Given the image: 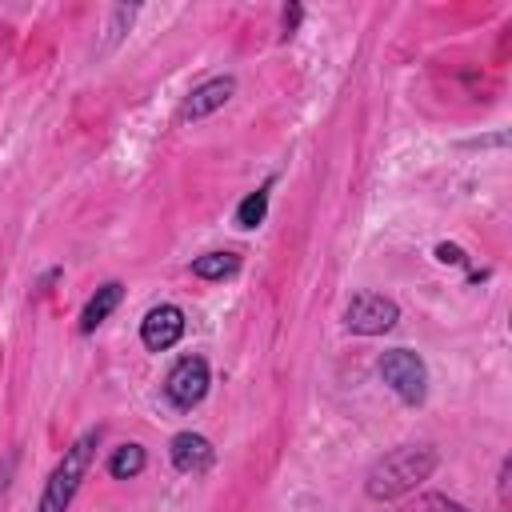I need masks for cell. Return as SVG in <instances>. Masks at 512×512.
Masks as SVG:
<instances>
[{"mask_svg": "<svg viewBox=\"0 0 512 512\" xmlns=\"http://www.w3.org/2000/svg\"><path fill=\"white\" fill-rule=\"evenodd\" d=\"M272 184H276V176H268L260 188H252L240 204H236V228H244V232H252V228H260L264 224V216H268V192H272Z\"/></svg>", "mask_w": 512, "mask_h": 512, "instance_id": "30bf717a", "label": "cell"}, {"mask_svg": "<svg viewBox=\"0 0 512 512\" xmlns=\"http://www.w3.org/2000/svg\"><path fill=\"white\" fill-rule=\"evenodd\" d=\"M160 388H164V400L176 412H192L208 396V388H212V368H208V360L200 352H188V356H180L168 368V376H164Z\"/></svg>", "mask_w": 512, "mask_h": 512, "instance_id": "277c9868", "label": "cell"}, {"mask_svg": "<svg viewBox=\"0 0 512 512\" xmlns=\"http://www.w3.org/2000/svg\"><path fill=\"white\" fill-rule=\"evenodd\" d=\"M60 280V268H48L40 280H36V292H48V284H56Z\"/></svg>", "mask_w": 512, "mask_h": 512, "instance_id": "ac0fdd59", "label": "cell"}, {"mask_svg": "<svg viewBox=\"0 0 512 512\" xmlns=\"http://www.w3.org/2000/svg\"><path fill=\"white\" fill-rule=\"evenodd\" d=\"M120 300H124V284H120V280H104V284L84 300V308H80V316H76V332H80V336H92V332L120 308Z\"/></svg>", "mask_w": 512, "mask_h": 512, "instance_id": "9c48e42d", "label": "cell"}, {"mask_svg": "<svg viewBox=\"0 0 512 512\" xmlns=\"http://www.w3.org/2000/svg\"><path fill=\"white\" fill-rule=\"evenodd\" d=\"M136 4H116V8H108V24H104V40H100V56H108L124 36H128V28H132V20H136Z\"/></svg>", "mask_w": 512, "mask_h": 512, "instance_id": "4fadbf2b", "label": "cell"}, {"mask_svg": "<svg viewBox=\"0 0 512 512\" xmlns=\"http://www.w3.org/2000/svg\"><path fill=\"white\" fill-rule=\"evenodd\" d=\"M436 260H440V264H468V252H464L460 244H448V240H444V244H436Z\"/></svg>", "mask_w": 512, "mask_h": 512, "instance_id": "e0dca14e", "label": "cell"}, {"mask_svg": "<svg viewBox=\"0 0 512 512\" xmlns=\"http://www.w3.org/2000/svg\"><path fill=\"white\" fill-rule=\"evenodd\" d=\"M376 372L380 380L408 404V408H420L428 400V364L420 352L412 348H388L380 360H376Z\"/></svg>", "mask_w": 512, "mask_h": 512, "instance_id": "3957f363", "label": "cell"}, {"mask_svg": "<svg viewBox=\"0 0 512 512\" xmlns=\"http://www.w3.org/2000/svg\"><path fill=\"white\" fill-rule=\"evenodd\" d=\"M168 460H172V468H176V472H184V476H200V472H208V468H212L216 448H212V440H208V436H200V432L184 428V432H176V436L168 440Z\"/></svg>", "mask_w": 512, "mask_h": 512, "instance_id": "ba28073f", "label": "cell"}, {"mask_svg": "<svg viewBox=\"0 0 512 512\" xmlns=\"http://www.w3.org/2000/svg\"><path fill=\"white\" fill-rule=\"evenodd\" d=\"M436 468H440V452H436L432 444H400V448L384 452V456L368 468V476H364V496H368V500H380V504L400 500V496L416 492V484L428 480Z\"/></svg>", "mask_w": 512, "mask_h": 512, "instance_id": "6da1fadb", "label": "cell"}, {"mask_svg": "<svg viewBox=\"0 0 512 512\" xmlns=\"http://www.w3.org/2000/svg\"><path fill=\"white\" fill-rule=\"evenodd\" d=\"M188 268L196 280H228L240 272V256L236 252H204V256H192Z\"/></svg>", "mask_w": 512, "mask_h": 512, "instance_id": "8fae6325", "label": "cell"}, {"mask_svg": "<svg viewBox=\"0 0 512 512\" xmlns=\"http://www.w3.org/2000/svg\"><path fill=\"white\" fill-rule=\"evenodd\" d=\"M508 492H512V456H504V460H500V472H496V496H500V508H504V512L512 508Z\"/></svg>", "mask_w": 512, "mask_h": 512, "instance_id": "9a60e30c", "label": "cell"}, {"mask_svg": "<svg viewBox=\"0 0 512 512\" xmlns=\"http://www.w3.org/2000/svg\"><path fill=\"white\" fill-rule=\"evenodd\" d=\"M400 324V304L384 292H352V300L344 304V328L352 336H384Z\"/></svg>", "mask_w": 512, "mask_h": 512, "instance_id": "5b68a950", "label": "cell"}, {"mask_svg": "<svg viewBox=\"0 0 512 512\" xmlns=\"http://www.w3.org/2000/svg\"><path fill=\"white\" fill-rule=\"evenodd\" d=\"M184 328H188V320H184V308L180 304H156L140 320V344L148 352H168V348L180 344Z\"/></svg>", "mask_w": 512, "mask_h": 512, "instance_id": "8992f818", "label": "cell"}, {"mask_svg": "<svg viewBox=\"0 0 512 512\" xmlns=\"http://www.w3.org/2000/svg\"><path fill=\"white\" fill-rule=\"evenodd\" d=\"M144 468H148L144 444H120V448H112V456H108V476H112V480H136Z\"/></svg>", "mask_w": 512, "mask_h": 512, "instance_id": "7c38bea8", "label": "cell"}, {"mask_svg": "<svg viewBox=\"0 0 512 512\" xmlns=\"http://www.w3.org/2000/svg\"><path fill=\"white\" fill-rule=\"evenodd\" d=\"M232 96H236V76H228V72H224V76H208L204 84H196V88L184 96L176 120H180V124H196V120L220 112Z\"/></svg>", "mask_w": 512, "mask_h": 512, "instance_id": "52a82bcc", "label": "cell"}, {"mask_svg": "<svg viewBox=\"0 0 512 512\" xmlns=\"http://www.w3.org/2000/svg\"><path fill=\"white\" fill-rule=\"evenodd\" d=\"M100 436H104V428L96 424V428L80 432V436L64 448V456L52 464V472H48V480H44V492H40V500H36V512H68V508H72V500H76V492H80V484H84V476H88V468H92V460H96Z\"/></svg>", "mask_w": 512, "mask_h": 512, "instance_id": "7a4b0ae2", "label": "cell"}, {"mask_svg": "<svg viewBox=\"0 0 512 512\" xmlns=\"http://www.w3.org/2000/svg\"><path fill=\"white\" fill-rule=\"evenodd\" d=\"M396 512H472V508L444 496V492H412Z\"/></svg>", "mask_w": 512, "mask_h": 512, "instance_id": "5bb4252c", "label": "cell"}, {"mask_svg": "<svg viewBox=\"0 0 512 512\" xmlns=\"http://www.w3.org/2000/svg\"><path fill=\"white\" fill-rule=\"evenodd\" d=\"M300 20H304V8H300V4H284V8H280V36H284V40L296 36Z\"/></svg>", "mask_w": 512, "mask_h": 512, "instance_id": "2e32d148", "label": "cell"}]
</instances>
